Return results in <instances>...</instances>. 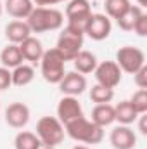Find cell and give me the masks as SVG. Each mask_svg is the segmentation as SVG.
Masks as SVG:
<instances>
[{"label": "cell", "instance_id": "6da1fadb", "mask_svg": "<svg viewBox=\"0 0 147 149\" xmlns=\"http://www.w3.org/2000/svg\"><path fill=\"white\" fill-rule=\"evenodd\" d=\"M31 33H45L61 30L64 24V14L54 7H35L26 17Z\"/></svg>", "mask_w": 147, "mask_h": 149}, {"label": "cell", "instance_id": "7a4b0ae2", "mask_svg": "<svg viewBox=\"0 0 147 149\" xmlns=\"http://www.w3.org/2000/svg\"><path fill=\"white\" fill-rule=\"evenodd\" d=\"M64 132L76 142L83 144H99L104 139V128L95 125L92 120H87L85 116H80L73 121L64 125Z\"/></svg>", "mask_w": 147, "mask_h": 149}, {"label": "cell", "instance_id": "3957f363", "mask_svg": "<svg viewBox=\"0 0 147 149\" xmlns=\"http://www.w3.org/2000/svg\"><path fill=\"white\" fill-rule=\"evenodd\" d=\"M40 71H42V76L45 81L55 83V85L66 74V59L61 56V52L55 47L43 52V56L40 59Z\"/></svg>", "mask_w": 147, "mask_h": 149}, {"label": "cell", "instance_id": "277c9868", "mask_svg": "<svg viewBox=\"0 0 147 149\" xmlns=\"http://www.w3.org/2000/svg\"><path fill=\"white\" fill-rule=\"evenodd\" d=\"M37 137L40 139V142L47 144V146H59L64 141V125L57 120V116H42L37 121Z\"/></svg>", "mask_w": 147, "mask_h": 149}, {"label": "cell", "instance_id": "5b68a950", "mask_svg": "<svg viewBox=\"0 0 147 149\" xmlns=\"http://www.w3.org/2000/svg\"><path fill=\"white\" fill-rule=\"evenodd\" d=\"M90 14H92V7L88 0H69L66 5L68 26L83 35H85V28H87Z\"/></svg>", "mask_w": 147, "mask_h": 149}, {"label": "cell", "instance_id": "8992f818", "mask_svg": "<svg viewBox=\"0 0 147 149\" xmlns=\"http://www.w3.org/2000/svg\"><path fill=\"white\" fill-rule=\"evenodd\" d=\"M83 33H80V31H76L73 28H69L68 24L62 28V31H61V35L57 38V45H55V49L61 52V56L66 59V61H73L74 57H76V54L81 50V47H83Z\"/></svg>", "mask_w": 147, "mask_h": 149}, {"label": "cell", "instance_id": "52a82bcc", "mask_svg": "<svg viewBox=\"0 0 147 149\" xmlns=\"http://www.w3.org/2000/svg\"><path fill=\"white\" fill-rule=\"evenodd\" d=\"M116 64L119 66L121 71L133 74L146 64V54L139 47L125 45L116 52Z\"/></svg>", "mask_w": 147, "mask_h": 149}, {"label": "cell", "instance_id": "ba28073f", "mask_svg": "<svg viewBox=\"0 0 147 149\" xmlns=\"http://www.w3.org/2000/svg\"><path fill=\"white\" fill-rule=\"evenodd\" d=\"M95 80L99 85H104V87H109L114 88L121 83V76L123 71L119 70V66L116 64V61H102V63H97V68H95Z\"/></svg>", "mask_w": 147, "mask_h": 149}, {"label": "cell", "instance_id": "9c48e42d", "mask_svg": "<svg viewBox=\"0 0 147 149\" xmlns=\"http://www.w3.org/2000/svg\"><path fill=\"white\" fill-rule=\"evenodd\" d=\"M111 30H112V24L106 14H94L92 12L88 17L87 28H85V35L95 42H102L111 35Z\"/></svg>", "mask_w": 147, "mask_h": 149}, {"label": "cell", "instance_id": "30bf717a", "mask_svg": "<svg viewBox=\"0 0 147 149\" xmlns=\"http://www.w3.org/2000/svg\"><path fill=\"white\" fill-rule=\"evenodd\" d=\"M80 116H83V108L80 101L73 95H64L57 104V120L62 125H66Z\"/></svg>", "mask_w": 147, "mask_h": 149}, {"label": "cell", "instance_id": "8fae6325", "mask_svg": "<svg viewBox=\"0 0 147 149\" xmlns=\"http://www.w3.org/2000/svg\"><path fill=\"white\" fill-rule=\"evenodd\" d=\"M109 142L114 149H133L137 146V135L130 125H118L111 130Z\"/></svg>", "mask_w": 147, "mask_h": 149}, {"label": "cell", "instance_id": "7c38bea8", "mask_svg": "<svg viewBox=\"0 0 147 149\" xmlns=\"http://www.w3.org/2000/svg\"><path fill=\"white\" fill-rule=\"evenodd\" d=\"M57 85H59V90L64 95L78 97L87 88V78H85V74L78 73V71H69V73H66L62 76V80Z\"/></svg>", "mask_w": 147, "mask_h": 149}, {"label": "cell", "instance_id": "4fadbf2b", "mask_svg": "<svg viewBox=\"0 0 147 149\" xmlns=\"http://www.w3.org/2000/svg\"><path fill=\"white\" fill-rule=\"evenodd\" d=\"M30 108L24 102H12L5 109V123L12 128H24L30 121Z\"/></svg>", "mask_w": 147, "mask_h": 149}, {"label": "cell", "instance_id": "5bb4252c", "mask_svg": "<svg viewBox=\"0 0 147 149\" xmlns=\"http://www.w3.org/2000/svg\"><path fill=\"white\" fill-rule=\"evenodd\" d=\"M19 50H21V54H23V59L28 61V63H31V64L40 63V59H42V56H43V52H45L42 42H40L37 37H33V35L28 37L24 42L19 43Z\"/></svg>", "mask_w": 147, "mask_h": 149}, {"label": "cell", "instance_id": "9a60e30c", "mask_svg": "<svg viewBox=\"0 0 147 149\" xmlns=\"http://www.w3.org/2000/svg\"><path fill=\"white\" fill-rule=\"evenodd\" d=\"M28 37H31V30L28 26L26 21L21 19H14L5 26V38L9 40V43H16L19 45L21 42H24Z\"/></svg>", "mask_w": 147, "mask_h": 149}, {"label": "cell", "instance_id": "2e32d148", "mask_svg": "<svg viewBox=\"0 0 147 149\" xmlns=\"http://www.w3.org/2000/svg\"><path fill=\"white\" fill-rule=\"evenodd\" d=\"M3 9H5V12L10 17L23 21V19H26L31 14V10L35 9V5H33L31 0H5Z\"/></svg>", "mask_w": 147, "mask_h": 149}, {"label": "cell", "instance_id": "e0dca14e", "mask_svg": "<svg viewBox=\"0 0 147 149\" xmlns=\"http://www.w3.org/2000/svg\"><path fill=\"white\" fill-rule=\"evenodd\" d=\"M92 121L95 125H99L101 128H106L116 121V114H114V106L112 104H95V108L92 109Z\"/></svg>", "mask_w": 147, "mask_h": 149}, {"label": "cell", "instance_id": "ac0fdd59", "mask_svg": "<svg viewBox=\"0 0 147 149\" xmlns=\"http://www.w3.org/2000/svg\"><path fill=\"white\" fill-rule=\"evenodd\" d=\"M73 64H74V71L81 74H90L95 71L97 68V57L95 54H92L90 50H80L76 54V57L73 59Z\"/></svg>", "mask_w": 147, "mask_h": 149}, {"label": "cell", "instance_id": "d6986e66", "mask_svg": "<svg viewBox=\"0 0 147 149\" xmlns=\"http://www.w3.org/2000/svg\"><path fill=\"white\" fill-rule=\"evenodd\" d=\"M0 63H2L3 68H9V70H14L16 66L23 64L24 59H23V54L19 50V45L9 43L7 47H3L2 52H0Z\"/></svg>", "mask_w": 147, "mask_h": 149}, {"label": "cell", "instance_id": "ffe728a7", "mask_svg": "<svg viewBox=\"0 0 147 149\" xmlns=\"http://www.w3.org/2000/svg\"><path fill=\"white\" fill-rule=\"evenodd\" d=\"M114 114H116V121L119 125H132L137 121L139 113L133 109L130 101H121L114 106Z\"/></svg>", "mask_w": 147, "mask_h": 149}, {"label": "cell", "instance_id": "44dd1931", "mask_svg": "<svg viewBox=\"0 0 147 149\" xmlns=\"http://www.w3.org/2000/svg\"><path fill=\"white\" fill-rule=\"evenodd\" d=\"M10 74H12V85H16V87H26L35 78V68L31 64L23 63V64L16 66L14 70H10Z\"/></svg>", "mask_w": 147, "mask_h": 149}, {"label": "cell", "instance_id": "7402d4cb", "mask_svg": "<svg viewBox=\"0 0 147 149\" xmlns=\"http://www.w3.org/2000/svg\"><path fill=\"white\" fill-rule=\"evenodd\" d=\"M142 12H144L142 7H139V5H130V7L116 19V24H118L119 30H123V31H132V30H133V24L137 23V19L140 17Z\"/></svg>", "mask_w": 147, "mask_h": 149}, {"label": "cell", "instance_id": "603a6c76", "mask_svg": "<svg viewBox=\"0 0 147 149\" xmlns=\"http://www.w3.org/2000/svg\"><path fill=\"white\" fill-rule=\"evenodd\" d=\"M112 99H114V88L99 85V83H95L90 88V101L95 104H109Z\"/></svg>", "mask_w": 147, "mask_h": 149}, {"label": "cell", "instance_id": "cb8c5ba5", "mask_svg": "<svg viewBox=\"0 0 147 149\" xmlns=\"http://www.w3.org/2000/svg\"><path fill=\"white\" fill-rule=\"evenodd\" d=\"M38 146H40V139L37 137L35 132L23 130L14 139V148L16 149H37Z\"/></svg>", "mask_w": 147, "mask_h": 149}, {"label": "cell", "instance_id": "d4e9b609", "mask_svg": "<svg viewBox=\"0 0 147 149\" xmlns=\"http://www.w3.org/2000/svg\"><path fill=\"white\" fill-rule=\"evenodd\" d=\"M130 0H104V10H106V16L109 19H118L128 7H130Z\"/></svg>", "mask_w": 147, "mask_h": 149}, {"label": "cell", "instance_id": "484cf974", "mask_svg": "<svg viewBox=\"0 0 147 149\" xmlns=\"http://www.w3.org/2000/svg\"><path fill=\"white\" fill-rule=\"evenodd\" d=\"M130 102H132L133 109L139 113V114L147 113V88H139V90L132 95Z\"/></svg>", "mask_w": 147, "mask_h": 149}, {"label": "cell", "instance_id": "4316f807", "mask_svg": "<svg viewBox=\"0 0 147 149\" xmlns=\"http://www.w3.org/2000/svg\"><path fill=\"white\" fill-rule=\"evenodd\" d=\"M132 31H135L139 37H147V14L146 12H142L140 14V17L137 19V23L133 24V30Z\"/></svg>", "mask_w": 147, "mask_h": 149}, {"label": "cell", "instance_id": "83f0119b", "mask_svg": "<svg viewBox=\"0 0 147 149\" xmlns=\"http://www.w3.org/2000/svg\"><path fill=\"white\" fill-rule=\"evenodd\" d=\"M12 85V74L9 68L0 66V90H7Z\"/></svg>", "mask_w": 147, "mask_h": 149}, {"label": "cell", "instance_id": "f1b7e54d", "mask_svg": "<svg viewBox=\"0 0 147 149\" xmlns=\"http://www.w3.org/2000/svg\"><path fill=\"white\" fill-rule=\"evenodd\" d=\"M135 76V85L139 88H147V64H144L137 73H133Z\"/></svg>", "mask_w": 147, "mask_h": 149}, {"label": "cell", "instance_id": "f546056e", "mask_svg": "<svg viewBox=\"0 0 147 149\" xmlns=\"http://www.w3.org/2000/svg\"><path fill=\"white\" fill-rule=\"evenodd\" d=\"M139 132L142 134V135H147V113L144 114H139Z\"/></svg>", "mask_w": 147, "mask_h": 149}, {"label": "cell", "instance_id": "4dcf8cb0", "mask_svg": "<svg viewBox=\"0 0 147 149\" xmlns=\"http://www.w3.org/2000/svg\"><path fill=\"white\" fill-rule=\"evenodd\" d=\"M31 2H33V5H37V7H50V5L59 3V0H31Z\"/></svg>", "mask_w": 147, "mask_h": 149}, {"label": "cell", "instance_id": "1f68e13d", "mask_svg": "<svg viewBox=\"0 0 147 149\" xmlns=\"http://www.w3.org/2000/svg\"><path fill=\"white\" fill-rule=\"evenodd\" d=\"M137 5L144 9V7H146V5H147V0H137Z\"/></svg>", "mask_w": 147, "mask_h": 149}, {"label": "cell", "instance_id": "d6a6232c", "mask_svg": "<svg viewBox=\"0 0 147 149\" xmlns=\"http://www.w3.org/2000/svg\"><path fill=\"white\" fill-rule=\"evenodd\" d=\"M37 149H54L52 146H47V144H43V142H40V146Z\"/></svg>", "mask_w": 147, "mask_h": 149}, {"label": "cell", "instance_id": "836d02e7", "mask_svg": "<svg viewBox=\"0 0 147 149\" xmlns=\"http://www.w3.org/2000/svg\"><path fill=\"white\" fill-rule=\"evenodd\" d=\"M73 149H90L88 146H74Z\"/></svg>", "mask_w": 147, "mask_h": 149}, {"label": "cell", "instance_id": "e575fe53", "mask_svg": "<svg viewBox=\"0 0 147 149\" xmlns=\"http://www.w3.org/2000/svg\"><path fill=\"white\" fill-rule=\"evenodd\" d=\"M2 12H3V5H2V2H0V16H2Z\"/></svg>", "mask_w": 147, "mask_h": 149}, {"label": "cell", "instance_id": "d590c367", "mask_svg": "<svg viewBox=\"0 0 147 149\" xmlns=\"http://www.w3.org/2000/svg\"><path fill=\"white\" fill-rule=\"evenodd\" d=\"M59 2H69V0H59Z\"/></svg>", "mask_w": 147, "mask_h": 149}]
</instances>
